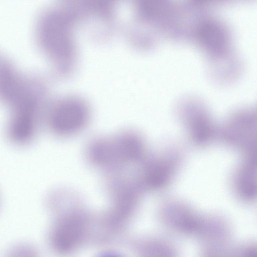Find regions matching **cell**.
<instances>
[{"mask_svg": "<svg viewBox=\"0 0 257 257\" xmlns=\"http://www.w3.org/2000/svg\"><path fill=\"white\" fill-rule=\"evenodd\" d=\"M143 142L132 131L111 137H99L89 145L88 153L94 163L107 165L136 160L141 155Z\"/></svg>", "mask_w": 257, "mask_h": 257, "instance_id": "6da1fadb", "label": "cell"}, {"mask_svg": "<svg viewBox=\"0 0 257 257\" xmlns=\"http://www.w3.org/2000/svg\"><path fill=\"white\" fill-rule=\"evenodd\" d=\"M90 116L89 105L84 99L77 96H66L54 105L49 121L55 134L67 137L84 130L89 122Z\"/></svg>", "mask_w": 257, "mask_h": 257, "instance_id": "7a4b0ae2", "label": "cell"}, {"mask_svg": "<svg viewBox=\"0 0 257 257\" xmlns=\"http://www.w3.org/2000/svg\"><path fill=\"white\" fill-rule=\"evenodd\" d=\"M85 231L83 217L72 214L61 219L52 234L53 244L58 250L67 252L75 247L81 241Z\"/></svg>", "mask_w": 257, "mask_h": 257, "instance_id": "3957f363", "label": "cell"}, {"mask_svg": "<svg viewBox=\"0 0 257 257\" xmlns=\"http://www.w3.org/2000/svg\"><path fill=\"white\" fill-rule=\"evenodd\" d=\"M201 42L211 48H217L222 45L224 41V33L216 24L212 23L202 25L198 31Z\"/></svg>", "mask_w": 257, "mask_h": 257, "instance_id": "277c9868", "label": "cell"}, {"mask_svg": "<svg viewBox=\"0 0 257 257\" xmlns=\"http://www.w3.org/2000/svg\"><path fill=\"white\" fill-rule=\"evenodd\" d=\"M251 163L244 168L242 175L239 178V189L245 197H252L255 193V184L253 179V165Z\"/></svg>", "mask_w": 257, "mask_h": 257, "instance_id": "5b68a950", "label": "cell"}]
</instances>
